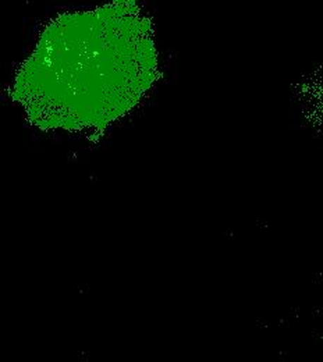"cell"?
I'll use <instances>...</instances> for the list:
<instances>
[{"instance_id": "obj_1", "label": "cell", "mask_w": 323, "mask_h": 362, "mask_svg": "<svg viewBox=\"0 0 323 362\" xmlns=\"http://www.w3.org/2000/svg\"><path fill=\"white\" fill-rule=\"evenodd\" d=\"M159 77L153 28L139 0H110L52 20L20 67L11 96L41 130L103 129Z\"/></svg>"}]
</instances>
